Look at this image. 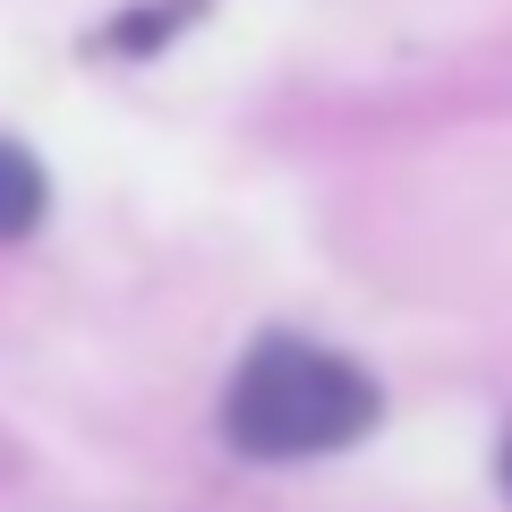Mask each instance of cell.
Returning a JSON list of instances; mask_svg holds the SVG:
<instances>
[{
  "mask_svg": "<svg viewBox=\"0 0 512 512\" xmlns=\"http://www.w3.org/2000/svg\"><path fill=\"white\" fill-rule=\"evenodd\" d=\"M504 487H512V444H504Z\"/></svg>",
  "mask_w": 512,
  "mask_h": 512,
  "instance_id": "cell-3",
  "label": "cell"
},
{
  "mask_svg": "<svg viewBox=\"0 0 512 512\" xmlns=\"http://www.w3.org/2000/svg\"><path fill=\"white\" fill-rule=\"evenodd\" d=\"M43 205H52V180H43V163L26 146H9L0 137V239H26L43 222Z\"/></svg>",
  "mask_w": 512,
  "mask_h": 512,
  "instance_id": "cell-2",
  "label": "cell"
},
{
  "mask_svg": "<svg viewBox=\"0 0 512 512\" xmlns=\"http://www.w3.org/2000/svg\"><path fill=\"white\" fill-rule=\"evenodd\" d=\"M376 410L384 393L367 384V367H350L325 342H299V333H265L222 393V436L248 461H316L359 444Z\"/></svg>",
  "mask_w": 512,
  "mask_h": 512,
  "instance_id": "cell-1",
  "label": "cell"
}]
</instances>
